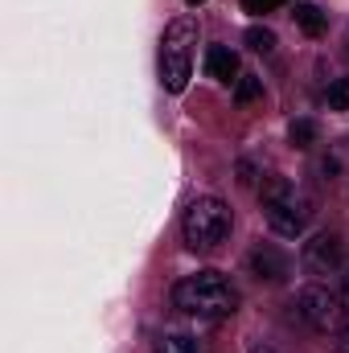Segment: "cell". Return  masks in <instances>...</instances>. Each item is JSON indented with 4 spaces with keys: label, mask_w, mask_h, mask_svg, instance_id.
Masks as SVG:
<instances>
[{
    "label": "cell",
    "mask_w": 349,
    "mask_h": 353,
    "mask_svg": "<svg viewBox=\"0 0 349 353\" xmlns=\"http://www.w3.org/2000/svg\"><path fill=\"white\" fill-rule=\"evenodd\" d=\"M230 226H235L230 205L218 201V197H197V201H189V210H185V218H181L185 247L197 251V255L218 251V247L230 239Z\"/></svg>",
    "instance_id": "3"
},
{
    "label": "cell",
    "mask_w": 349,
    "mask_h": 353,
    "mask_svg": "<svg viewBox=\"0 0 349 353\" xmlns=\"http://www.w3.org/2000/svg\"><path fill=\"white\" fill-rule=\"evenodd\" d=\"M247 46H251L255 54H271V50H275V33H271L267 25H251V29H247Z\"/></svg>",
    "instance_id": "12"
},
{
    "label": "cell",
    "mask_w": 349,
    "mask_h": 353,
    "mask_svg": "<svg viewBox=\"0 0 349 353\" xmlns=\"http://www.w3.org/2000/svg\"><path fill=\"white\" fill-rule=\"evenodd\" d=\"M173 308L197 321H226L239 312V288L222 271H193L173 283Z\"/></svg>",
    "instance_id": "1"
},
{
    "label": "cell",
    "mask_w": 349,
    "mask_h": 353,
    "mask_svg": "<svg viewBox=\"0 0 349 353\" xmlns=\"http://www.w3.org/2000/svg\"><path fill=\"white\" fill-rule=\"evenodd\" d=\"M251 353H275V350H271V345H255Z\"/></svg>",
    "instance_id": "18"
},
{
    "label": "cell",
    "mask_w": 349,
    "mask_h": 353,
    "mask_svg": "<svg viewBox=\"0 0 349 353\" xmlns=\"http://www.w3.org/2000/svg\"><path fill=\"white\" fill-rule=\"evenodd\" d=\"M185 4H189V8H197V4H206V0H185Z\"/></svg>",
    "instance_id": "19"
},
{
    "label": "cell",
    "mask_w": 349,
    "mask_h": 353,
    "mask_svg": "<svg viewBox=\"0 0 349 353\" xmlns=\"http://www.w3.org/2000/svg\"><path fill=\"white\" fill-rule=\"evenodd\" d=\"M288 140H292L296 148H312V144L321 140V128H317L312 119H296V123L288 128Z\"/></svg>",
    "instance_id": "11"
},
{
    "label": "cell",
    "mask_w": 349,
    "mask_h": 353,
    "mask_svg": "<svg viewBox=\"0 0 349 353\" xmlns=\"http://www.w3.org/2000/svg\"><path fill=\"white\" fill-rule=\"evenodd\" d=\"M263 218L279 239H300L308 230V222L317 218V201L300 185H292L283 176H271L267 189H263Z\"/></svg>",
    "instance_id": "2"
},
{
    "label": "cell",
    "mask_w": 349,
    "mask_h": 353,
    "mask_svg": "<svg viewBox=\"0 0 349 353\" xmlns=\"http://www.w3.org/2000/svg\"><path fill=\"white\" fill-rule=\"evenodd\" d=\"M329 111H349V79H333V87H329Z\"/></svg>",
    "instance_id": "14"
},
{
    "label": "cell",
    "mask_w": 349,
    "mask_h": 353,
    "mask_svg": "<svg viewBox=\"0 0 349 353\" xmlns=\"http://www.w3.org/2000/svg\"><path fill=\"white\" fill-rule=\"evenodd\" d=\"M259 94H263V83L255 79V74H247V79H239V87H235V99H239L243 107H247V103H255Z\"/></svg>",
    "instance_id": "13"
},
{
    "label": "cell",
    "mask_w": 349,
    "mask_h": 353,
    "mask_svg": "<svg viewBox=\"0 0 349 353\" xmlns=\"http://www.w3.org/2000/svg\"><path fill=\"white\" fill-rule=\"evenodd\" d=\"M337 353H349V325L341 329V337H337Z\"/></svg>",
    "instance_id": "16"
},
{
    "label": "cell",
    "mask_w": 349,
    "mask_h": 353,
    "mask_svg": "<svg viewBox=\"0 0 349 353\" xmlns=\"http://www.w3.org/2000/svg\"><path fill=\"white\" fill-rule=\"evenodd\" d=\"M157 353H197V337L181 333V329H169L157 337Z\"/></svg>",
    "instance_id": "10"
},
{
    "label": "cell",
    "mask_w": 349,
    "mask_h": 353,
    "mask_svg": "<svg viewBox=\"0 0 349 353\" xmlns=\"http://www.w3.org/2000/svg\"><path fill=\"white\" fill-rule=\"evenodd\" d=\"M300 267H304V275H333L337 267H341V239L337 234H329V230H321V234H312L304 247H300Z\"/></svg>",
    "instance_id": "6"
},
{
    "label": "cell",
    "mask_w": 349,
    "mask_h": 353,
    "mask_svg": "<svg viewBox=\"0 0 349 353\" xmlns=\"http://www.w3.org/2000/svg\"><path fill=\"white\" fill-rule=\"evenodd\" d=\"M296 25H300V33H308V37H321L325 33V12L317 8V4H296Z\"/></svg>",
    "instance_id": "9"
},
{
    "label": "cell",
    "mask_w": 349,
    "mask_h": 353,
    "mask_svg": "<svg viewBox=\"0 0 349 353\" xmlns=\"http://www.w3.org/2000/svg\"><path fill=\"white\" fill-rule=\"evenodd\" d=\"M193 46H197V17H177L169 21L161 37V83L169 94H181L189 87V66H193Z\"/></svg>",
    "instance_id": "4"
},
{
    "label": "cell",
    "mask_w": 349,
    "mask_h": 353,
    "mask_svg": "<svg viewBox=\"0 0 349 353\" xmlns=\"http://www.w3.org/2000/svg\"><path fill=\"white\" fill-rule=\"evenodd\" d=\"M206 74L218 79V83H235L239 74V54L230 46H210L206 50Z\"/></svg>",
    "instance_id": "8"
},
{
    "label": "cell",
    "mask_w": 349,
    "mask_h": 353,
    "mask_svg": "<svg viewBox=\"0 0 349 353\" xmlns=\"http://www.w3.org/2000/svg\"><path fill=\"white\" fill-rule=\"evenodd\" d=\"M341 308L349 312V271H346V279H341Z\"/></svg>",
    "instance_id": "17"
},
{
    "label": "cell",
    "mask_w": 349,
    "mask_h": 353,
    "mask_svg": "<svg viewBox=\"0 0 349 353\" xmlns=\"http://www.w3.org/2000/svg\"><path fill=\"white\" fill-rule=\"evenodd\" d=\"M296 312H300V321H304L308 329H317V333H329V329H337L341 300H337L329 288H321V283H308V288H300V296H296Z\"/></svg>",
    "instance_id": "5"
},
{
    "label": "cell",
    "mask_w": 349,
    "mask_h": 353,
    "mask_svg": "<svg viewBox=\"0 0 349 353\" xmlns=\"http://www.w3.org/2000/svg\"><path fill=\"white\" fill-rule=\"evenodd\" d=\"M243 8H247V12H255V17H263V12H275V8H279V0H243Z\"/></svg>",
    "instance_id": "15"
},
{
    "label": "cell",
    "mask_w": 349,
    "mask_h": 353,
    "mask_svg": "<svg viewBox=\"0 0 349 353\" xmlns=\"http://www.w3.org/2000/svg\"><path fill=\"white\" fill-rule=\"evenodd\" d=\"M247 267H251L255 279H267V283H283V279L292 275V259H288L279 247H271V243H259V247L247 255Z\"/></svg>",
    "instance_id": "7"
}]
</instances>
